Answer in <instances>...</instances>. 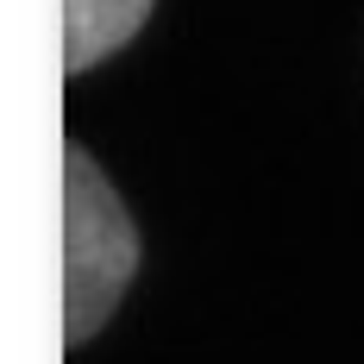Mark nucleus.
<instances>
[{
	"mask_svg": "<svg viewBox=\"0 0 364 364\" xmlns=\"http://www.w3.org/2000/svg\"><path fill=\"white\" fill-rule=\"evenodd\" d=\"M139 270V226L113 195L101 164L82 145H63V339L82 346L107 327Z\"/></svg>",
	"mask_w": 364,
	"mask_h": 364,
	"instance_id": "1",
	"label": "nucleus"
},
{
	"mask_svg": "<svg viewBox=\"0 0 364 364\" xmlns=\"http://www.w3.org/2000/svg\"><path fill=\"white\" fill-rule=\"evenodd\" d=\"M157 0H63V70L82 75L151 19Z\"/></svg>",
	"mask_w": 364,
	"mask_h": 364,
	"instance_id": "2",
	"label": "nucleus"
}]
</instances>
